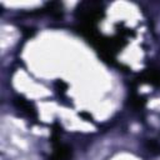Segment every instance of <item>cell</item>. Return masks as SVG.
Returning <instances> with one entry per match:
<instances>
[{"label": "cell", "instance_id": "cell-6", "mask_svg": "<svg viewBox=\"0 0 160 160\" xmlns=\"http://www.w3.org/2000/svg\"><path fill=\"white\" fill-rule=\"evenodd\" d=\"M148 148H149L151 151H154V150H160V146H159L156 142H154V141H149V142H148Z\"/></svg>", "mask_w": 160, "mask_h": 160}, {"label": "cell", "instance_id": "cell-1", "mask_svg": "<svg viewBox=\"0 0 160 160\" xmlns=\"http://www.w3.org/2000/svg\"><path fill=\"white\" fill-rule=\"evenodd\" d=\"M102 15V4L99 1H84L76 8V16L80 20V24L95 25V22L100 20Z\"/></svg>", "mask_w": 160, "mask_h": 160}, {"label": "cell", "instance_id": "cell-3", "mask_svg": "<svg viewBox=\"0 0 160 160\" xmlns=\"http://www.w3.org/2000/svg\"><path fill=\"white\" fill-rule=\"evenodd\" d=\"M141 79L149 84L155 86H160V70L159 69H150L141 75Z\"/></svg>", "mask_w": 160, "mask_h": 160}, {"label": "cell", "instance_id": "cell-2", "mask_svg": "<svg viewBox=\"0 0 160 160\" xmlns=\"http://www.w3.org/2000/svg\"><path fill=\"white\" fill-rule=\"evenodd\" d=\"M52 144H54V151L50 160H70L71 159V155H72L71 148L60 142L56 136H54Z\"/></svg>", "mask_w": 160, "mask_h": 160}, {"label": "cell", "instance_id": "cell-4", "mask_svg": "<svg viewBox=\"0 0 160 160\" xmlns=\"http://www.w3.org/2000/svg\"><path fill=\"white\" fill-rule=\"evenodd\" d=\"M14 101H15L16 106H18L19 109H21L22 111H25L28 115H30V116H35V115H36V112H35V108L32 106V104H31L30 101L25 100V99L21 98V96H18Z\"/></svg>", "mask_w": 160, "mask_h": 160}, {"label": "cell", "instance_id": "cell-5", "mask_svg": "<svg viewBox=\"0 0 160 160\" xmlns=\"http://www.w3.org/2000/svg\"><path fill=\"white\" fill-rule=\"evenodd\" d=\"M130 102H131V105H132L134 108H141L145 101H144L142 98H140V96H138V95H132V96L130 98Z\"/></svg>", "mask_w": 160, "mask_h": 160}]
</instances>
